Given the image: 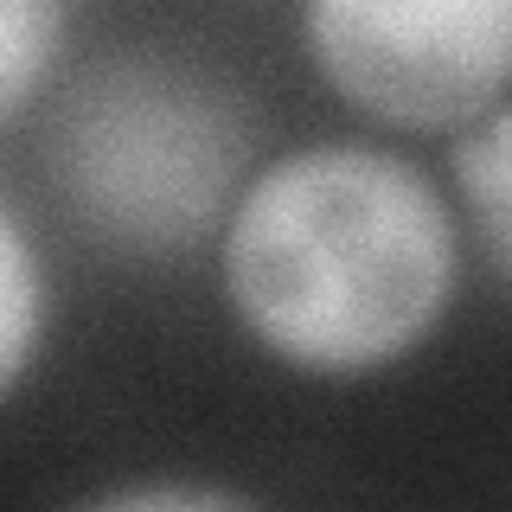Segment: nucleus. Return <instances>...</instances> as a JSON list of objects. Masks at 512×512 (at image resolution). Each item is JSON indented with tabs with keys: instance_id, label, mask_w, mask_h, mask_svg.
<instances>
[{
	"instance_id": "obj_7",
	"label": "nucleus",
	"mask_w": 512,
	"mask_h": 512,
	"mask_svg": "<svg viewBox=\"0 0 512 512\" xmlns=\"http://www.w3.org/2000/svg\"><path fill=\"white\" fill-rule=\"evenodd\" d=\"M77 512H256L250 500L224 487H192V480H141V487H116L103 500L77 506Z\"/></svg>"
},
{
	"instance_id": "obj_1",
	"label": "nucleus",
	"mask_w": 512,
	"mask_h": 512,
	"mask_svg": "<svg viewBox=\"0 0 512 512\" xmlns=\"http://www.w3.org/2000/svg\"><path fill=\"white\" fill-rule=\"evenodd\" d=\"M218 276L263 352L314 378H365L410 359L448 314L455 218L416 160L314 141L231 199Z\"/></svg>"
},
{
	"instance_id": "obj_6",
	"label": "nucleus",
	"mask_w": 512,
	"mask_h": 512,
	"mask_svg": "<svg viewBox=\"0 0 512 512\" xmlns=\"http://www.w3.org/2000/svg\"><path fill=\"white\" fill-rule=\"evenodd\" d=\"M58 52H64V7L0 0V122L45 84Z\"/></svg>"
},
{
	"instance_id": "obj_3",
	"label": "nucleus",
	"mask_w": 512,
	"mask_h": 512,
	"mask_svg": "<svg viewBox=\"0 0 512 512\" xmlns=\"http://www.w3.org/2000/svg\"><path fill=\"white\" fill-rule=\"evenodd\" d=\"M314 71L397 128H474L512 90V0H320Z\"/></svg>"
},
{
	"instance_id": "obj_4",
	"label": "nucleus",
	"mask_w": 512,
	"mask_h": 512,
	"mask_svg": "<svg viewBox=\"0 0 512 512\" xmlns=\"http://www.w3.org/2000/svg\"><path fill=\"white\" fill-rule=\"evenodd\" d=\"M448 173H455L461 212H468L480 250L512 282V103L480 116L474 128H461L455 154H448Z\"/></svg>"
},
{
	"instance_id": "obj_2",
	"label": "nucleus",
	"mask_w": 512,
	"mask_h": 512,
	"mask_svg": "<svg viewBox=\"0 0 512 512\" xmlns=\"http://www.w3.org/2000/svg\"><path fill=\"white\" fill-rule=\"evenodd\" d=\"M250 122L212 77L116 58L77 77L52 135L64 199L128 250H186L231 205Z\"/></svg>"
},
{
	"instance_id": "obj_5",
	"label": "nucleus",
	"mask_w": 512,
	"mask_h": 512,
	"mask_svg": "<svg viewBox=\"0 0 512 512\" xmlns=\"http://www.w3.org/2000/svg\"><path fill=\"white\" fill-rule=\"evenodd\" d=\"M45 340V276L39 250L20 231V218L0 205V397L26 378L32 352Z\"/></svg>"
}]
</instances>
